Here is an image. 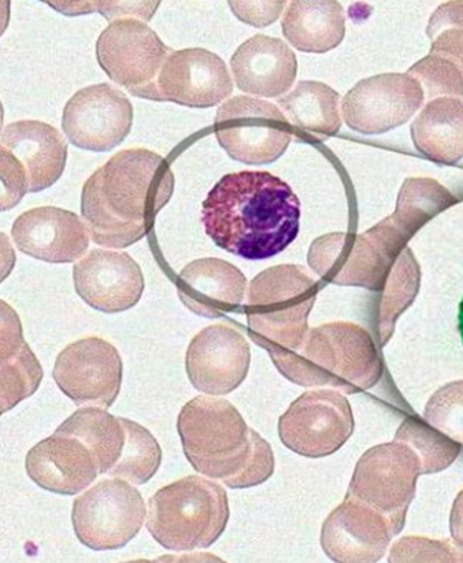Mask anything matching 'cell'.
Listing matches in <instances>:
<instances>
[{
	"label": "cell",
	"mask_w": 463,
	"mask_h": 563,
	"mask_svg": "<svg viewBox=\"0 0 463 563\" xmlns=\"http://www.w3.org/2000/svg\"><path fill=\"white\" fill-rule=\"evenodd\" d=\"M202 225L217 246L246 261L277 256L297 240L301 201L268 172L223 176L202 202Z\"/></svg>",
	"instance_id": "6da1fadb"
},
{
	"label": "cell",
	"mask_w": 463,
	"mask_h": 563,
	"mask_svg": "<svg viewBox=\"0 0 463 563\" xmlns=\"http://www.w3.org/2000/svg\"><path fill=\"white\" fill-rule=\"evenodd\" d=\"M175 176L155 152H119L86 180L81 217L96 245L124 249L145 238L170 201Z\"/></svg>",
	"instance_id": "7a4b0ae2"
},
{
	"label": "cell",
	"mask_w": 463,
	"mask_h": 563,
	"mask_svg": "<svg viewBox=\"0 0 463 563\" xmlns=\"http://www.w3.org/2000/svg\"><path fill=\"white\" fill-rule=\"evenodd\" d=\"M177 430L192 468L228 488H253L274 474L272 448L227 399H191L183 406Z\"/></svg>",
	"instance_id": "3957f363"
},
{
	"label": "cell",
	"mask_w": 463,
	"mask_h": 563,
	"mask_svg": "<svg viewBox=\"0 0 463 563\" xmlns=\"http://www.w3.org/2000/svg\"><path fill=\"white\" fill-rule=\"evenodd\" d=\"M268 354L285 378L307 388L359 394L375 387L384 374L374 339L351 322L308 329L297 347Z\"/></svg>",
	"instance_id": "277c9868"
},
{
	"label": "cell",
	"mask_w": 463,
	"mask_h": 563,
	"mask_svg": "<svg viewBox=\"0 0 463 563\" xmlns=\"http://www.w3.org/2000/svg\"><path fill=\"white\" fill-rule=\"evenodd\" d=\"M229 515L227 490L216 482L191 475L151 497L146 527L166 550H202L220 539Z\"/></svg>",
	"instance_id": "5b68a950"
},
{
	"label": "cell",
	"mask_w": 463,
	"mask_h": 563,
	"mask_svg": "<svg viewBox=\"0 0 463 563\" xmlns=\"http://www.w3.org/2000/svg\"><path fill=\"white\" fill-rule=\"evenodd\" d=\"M318 292L319 283L302 266H274L254 277L244 308L253 342L268 353L297 347Z\"/></svg>",
	"instance_id": "8992f818"
},
{
	"label": "cell",
	"mask_w": 463,
	"mask_h": 563,
	"mask_svg": "<svg viewBox=\"0 0 463 563\" xmlns=\"http://www.w3.org/2000/svg\"><path fill=\"white\" fill-rule=\"evenodd\" d=\"M407 242L388 217L361 235L333 232L318 238L309 247L308 263L326 283L381 292Z\"/></svg>",
	"instance_id": "52a82bcc"
},
{
	"label": "cell",
	"mask_w": 463,
	"mask_h": 563,
	"mask_svg": "<svg viewBox=\"0 0 463 563\" xmlns=\"http://www.w3.org/2000/svg\"><path fill=\"white\" fill-rule=\"evenodd\" d=\"M57 430L88 445L100 475L145 485L159 470V443L150 430L132 420L89 406L76 410Z\"/></svg>",
	"instance_id": "ba28073f"
},
{
	"label": "cell",
	"mask_w": 463,
	"mask_h": 563,
	"mask_svg": "<svg viewBox=\"0 0 463 563\" xmlns=\"http://www.w3.org/2000/svg\"><path fill=\"white\" fill-rule=\"evenodd\" d=\"M2 210L18 205L27 192L55 185L63 176L68 144L57 129L22 120L2 131Z\"/></svg>",
	"instance_id": "9c48e42d"
},
{
	"label": "cell",
	"mask_w": 463,
	"mask_h": 563,
	"mask_svg": "<svg viewBox=\"0 0 463 563\" xmlns=\"http://www.w3.org/2000/svg\"><path fill=\"white\" fill-rule=\"evenodd\" d=\"M420 475L419 456L409 445L395 440L376 445L361 456L348 495L383 515L394 536H398L404 530Z\"/></svg>",
	"instance_id": "30bf717a"
},
{
	"label": "cell",
	"mask_w": 463,
	"mask_h": 563,
	"mask_svg": "<svg viewBox=\"0 0 463 563\" xmlns=\"http://www.w3.org/2000/svg\"><path fill=\"white\" fill-rule=\"evenodd\" d=\"M213 129L228 155L246 165L273 164L294 140L282 109L251 96L227 100L217 111Z\"/></svg>",
	"instance_id": "8fae6325"
},
{
	"label": "cell",
	"mask_w": 463,
	"mask_h": 563,
	"mask_svg": "<svg viewBox=\"0 0 463 563\" xmlns=\"http://www.w3.org/2000/svg\"><path fill=\"white\" fill-rule=\"evenodd\" d=\"M146 506L130 482L103 479L76 497L73 525L81 544L95 551H114L129 544L144 526Z\"/></svg>",
	"instance_id": "7c38bea8"
},
{
	"label": "cell",
	"mask_w": 463,
	"mask_h": 563,
	"mask_svg": "<svg viewBox=\"0 0 463 563\" xmlns=\"http://www.w3.org/2000/svg\"><path fill=\"white\" fill-rule=\"evenodd\" d=\"M170 49L139 19L110 23L96 43L101 69L136 98L156 99V79Z\"/></svg>",
	"instance_id": "4fadbf2b"
},
{
	"label": "cell",
	"mask_w": 463,
	"mask_h": 563,
	"mask_svg": "<svg viewBox=\"0 0 463 563\" xmlns=\"http://www.w3.org/2000/svg\"><path fill=\"white\" fill-rule=\"evenodd\" d=\"M353 409L335 389L308 390L289 406L278 422L285 448L308 459H322L343 448L354 433Z\"/></svg>",
	"instance_id": "5bb4252c"
},
{
	"label": "cell",
	"mask_w": 463,
	"mask_h": 563,
	"mask_svg": "<svg viewBox=\"0 0 463 563\" xmlns=\"http://www.w3.org/2000/svg\"><path fill=\"white\" fill-rule=\"evenodd\" d=\"M425 91L407 74H383L361 80L344 96L342 113L351 130L378 135L398 129L425 103Z\"/></svg>",
	"instance_id": "9a60e30c"
},
{
	"label": "cell",
	"mask_w": 463,
	"mask_h": 563,
	"mask_svg": "<svg viewBox=\"0 0 463 563\" xmlns=\"http://www.w3.org/2000/svg\"><path fill=\"white\" fill-rule=\"evenodd\" d=\"M53 377L76 405L110 408L120 395L122 360L106 340L80 339L59 353Z\"/></svg>",
	"instance_id": "2e32d148"
},
{
	"label": "cell",
	"mask_w": 463,
	"mask_h": 563,
	"mask_svg": "<svg viewBox=\"0 0 463 563\" xmlns=\"http://www.w3.org/2000/svg\"><path fill=\"white\" fill-rule=\"evenodd\" d=\"M134 121L131 101L109 84L76 91L66 103L63 129L80 150L107 152L129 136Z\"/></svg>",
	"instance_id": "e0dca14e"
},
{
	"label": "cell",
	"mask_w": 463,
	"mask_h": 563,
	"mask_svg": "<svg viewBox=\"0 0 463 563\" xmlns=\"http://www.w3.org/2000/svg\"><path fill=\"white\" fill-rule=\"evenodd\" d=\"M227 64L203 48L170 51L156 79V101L207 109L232 95Z\"/></svg>",
	"instance_id": "ac0fdd59"
},
{
	"label": "cell",
	"mask_w": 463,
	"mask_h": 563,
	"mask_svg": "<svg viewBox=\"0 0 463 563\" xmlns=\"http://www.w3.org/2000/svg\"><path fill=\"white\" fill-rule=\"evenodd\" d=\"M251 358V346L241 332L227 324H212L191 340L186 372L192 387L218 397L241 387Z\"/></svg>",
	"instance_id": "d6986e66"
},
{
	"label": "cell",
	"mask_w": 463,
	"mask_h": 563,
	"mask_svg": "<svg viewBox=\"0 0 463 563\" xmlns=\"http://www.w3.org/2000/svg\"><path fill=\"white\" fill-rule=\"evenodd\" d=\"M74 286L89 307L119 313L140 302L145 278L129 253L95 249L74 266Z\"/></svg>",
	"instance_id": "ffe728a7"
},
{
	"label": "cell",
	"mask_w": 463,
	"mask_h": 563,
	"mask_svg": "<svg viewBox=\"0 0 463 563\" xmlns=\"http://www.w3.org/2000/svg\"><path fill=\"white\" fill-rule=\"evenodd\" d=\"M394 537L383 515L348 495L323 522L320 544L334 562L374 563L383 560Z\"/></svg>",
	"instance_id": "44dd1931"
},
{
	"label": "cell",
	"mask_w": 463,
	"mask_h": 563,
	"mask_svg": "<svg viewBox=\"0 0 463 563\" xmlns=\"http://www.w3.org/2000/svg\"><path fill=\"white\" fill-rule=\"evenodd\" d=\"M14 245L25 255L47 263H73L90 245L86 222L58 207H37L23 212L12 228Z\"/></svg>",
	"instance_id": "7402d4cb"
},
{
	"label": "cell",
	"mask_w": 463,
	"mask_h": 563,
	"mask_svg": "<svg viewBox=\"0 0 463 563\" xmlns=\"http://www.w3.org/2000/svg\"><path fill=\"white\" fill-rule=\"evenodd\" d=\"M25 470L40 488L63 496L80 494L100 475L88 445L58 430L29 451Z\"/></svg>",
	"instance_id": "603a6c76"
},
{
	"label": "cell",
	"mask_w": 463,
	"mask_h": 563,
	"mask_svg": "<svg viewBox=\"0 0 463 563\" xmlns=\"http://www.w3.org/2000/svg\"><path fill=\"white\" fill-rule=\"evenodd\" d=\"M231 68L238 88L244 93L278 98L293 88L298 60L283 40L257 34L236 49Z\"/></svg>",
	"instance_id": "cb8c5ba5"
},
{
	"label": "cell",
	"mask_w": 463,
	"mask_h": 563,
	"mask_svg": "<svg viewBox=\"0 0 463 563\" xmlns=\"http://www.w3.org/2000/svg\"><path fill=\"white\" fill-rule=\"evenodd\" d=\"M247 280L238 267L217 257L198 258L177 278L181 302L203 318L235 312L246 296Z\"/></svg>",
	"instance_id": "d4e9b609"
},
{
	"label": "cell",
	"mask_w": 463,
	"mask_h": 563,
	"mask_svg": "<svg viewBox=\"0 0 463 563\" xmlns=\"http://www.w3.org/2000/svg\"><path fill=\"white\" fill-rule=\"evenodd\" d=\"M278 104L297 141L318 144L342 129L340 96L322 82L302 80L288 95L279 98Z\"/></svg>",
	"instance_id": "484cf974"
},
{
	"label": "cell",
	"mask_w": 463,
	"mask_h": 563,
	"mask_svg": "<svg viewBox=\"0 0 463 563\" xmlns=\"http://www.w3.org/2000/svg\"><path fill=\"white\" fill-rule=\"evenodd\" d=\"M420 154L442 165H456L463 154V103L460 98L430 100L411 124Z\"/></svg>",
	"instance_id": "4316f807"
},
{
	"label": "cell",
	"mask_w": 463,
	"mask_h": 563,
	"mask_svg": "<svg viewBox=\"0 0 463 563\" xmlns=\"http://www.w3.org/2000/svg\"><path fill=\"white\" fill-rule=\"evenodd\" d=\"M2 413L32 397L43 379V367L25 342L16 313L2 307Z\"/></svg>",
	"instance_id": "83f0119b"
},
{
	"label": "cell",
	"mask_w": 463,
	"mask_h": 563,
	"mask_svg": "<svg viewBox=\"0 0 463 563\" xmlns=\"http://www.w3.org/2000/svg\"><path fill=\"white\" fill-rule=\"evenodd\" d=\"M283 33L293 47L304 53H328L344 40V9L339 2L289 3Z\"/></svg>",
	"instance_id": "f1b7e54d"
},
{
	"label": "cell",
	"mask_w": 463,
	"mask_h": 563,
	"mask_svg": "<svg viewBox=\"0 0 463 563\" xmlns=\"http://www.w3.org/2000/svg\"><path fill=\"white\" fill-rule=\"evenodd\" d=\"M458 200L434 179H407L401 186L398 205L390 221L398 231L411 240L427 222L456 205Z\"/></svg>",
	"instance_id": "f546056e"
},
{
	"label": "cell",
	"mask_w": 463,
	"mask_h": 563,
	"mask_svg": "<svg viewBox=\"0 0 463 563\" xmlns=\"http://www.w3.org/2000/svg\"><path fill=\"white\" fill-rule=\"evenodd\" d=\"M420 288V266L409 246L396 257L394 267L381 291L378 333L381 344L389 342L396 321L414 303Z\"/></svg>",
	"instance_id": "4dcf8cb0"
},
{
	"label": "cell",
	"mask_w": 463,
	"mask_h": 563,
	"mask_svg": "<svg viewBox=\"0 0 463 563\" xmlns=\"http://www.w3.org/2000/svg\"><path fill=\"white\" fill-rule=\"evenodd\" d=\"M396 441L409 445L419 456L421 475L439 474L455 463L462 444L431 428L425 419L410 416L400 424Z\"/></svg>",
	"instance_id": "1f68e13d"
},
{
	"label": "cell",
	"mask_w": 463,
	"mask_h": 563,
	"mask_svg": "<svg viewBox=\"0 0 463 563\" xmlns=\"http://www.w3.org/2000/svg\"><path fill=\"white\" fill-rule=\"evenodd\" d=\"M411 78L420 84L425 98H460L462 96V67L450 59L429 55L409 69Z\"/></svg>",
	"instance_id": "d6a6232c"
},
{
	"label": "cell",
	"mask_w": 463,
	"mask_h": 563,
	"mask_svg": "<svg viewBox=\"0 0 463 563\" xmlns=\"http://www.w3.org/2000/svg\"><path fill=\"white\" fill-rule=\"evenodd\" d=\"M427 34L432 42L431 55L452 60L462 67V3L442 4L430 20Z\"/></svg>",
	"instance_id": "836d02e7"
},
{
	"label": "cell",
	"mask_w": 463,
	"mask_h": 563,
	"mask_svg": "<svg viewBox=\"0 0 463 563\" xmlns=\"http://www.w3.org/2000/svg\"><path fill=\"white\" fill-rule=\"evenodd\" d=\"M462 382L448 384L426 406L427 423L462 444Z\"/></svg>",
	"instance_id": "e575fe53"
},
{
	"label": "cell",
	"mask_w": 463,
	"mask_h": 563,
	"mask_svg": "<svg viewBox=\"0 0 463 563\" xmlns=\"http://www.w3.org/2000/svg\"><path fill=\"white\" fill-rule=\"evenodd\" d=\"M462 554L448 540L405 537L392 547L389 562H461Z\"/></svg>",
	"instance_id": "d590c367"
},
{
	"label": "cell",
	"mask_w": 463,
	"mask_h": 563,
	"mask_svg": "<svg viewBox=\"0 0 463 563\" xmlns=\"http://www.w3.org/2000/svg\"><path fill=\"white\" fill-rule=\"evenodd\" d=\"M285 7V2H229L236 18L254 27H266L276 22Z\"/></svg>",
	"instance_id": "8d00e7d4"
},
{
	"label": "cell",
	"mask_w": 463,
	"mask_h": 563,
	"mask_svg": "<svg viewBox=\"0 0 463 563\" xmlns=\"http://www.w3.org/2000/svg\"><path fill=\"white\" fill-rule=\"evenodd\" d=\"M157 7H159V3H96V9H98L106 19L111 20V23L119 19L129 18L150 20L154 16Z\"/></svg>",
	"instance_id": "74e56055"
}]
</instances>
